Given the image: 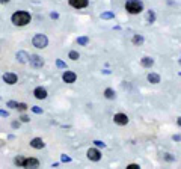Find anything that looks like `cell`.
<instances>
[{"label":"cell","mask_w":181,"mask_h":169,"mask_svg":"<svg viewBox=\"0 0 181 169\" xmlns=\"http://www.w3.org/2000/svg\"><path fill=\"white\" fill-rule=\"evenodd\" d=\"M30 20H32V17H30V14L26 12V11H17V12H14L12 17H11V21H12L15 26H26V24L30 23Z\"/></svg>","instance_id":"1"},{"label":"cell","mask_w":181,"mask_h":169,"mask_svg":"<svg viewBox=\"0 0 181 169\" xmlns=\"http://www.w3.org/2000/svg\"><path fill=\"white\" fill-rule=\"evenodd\" d=\"M125 9L130 14H140L143 11V3L140 0H127L125 2Z\"/></svg>","instance_id":"2"},{"label":"cell","mask_w":181,"mask_h":169,"mask_svg":"<svg viewBox=\"0 0 181 169\" xmlns=\"http://www.w3.org/2000/svg\"><path fill=\"white\" fill-rule=\"evenodd\" d=\"M32 44H33V47H36V48H45L47 44H48V40H47V36L43 35V33H36V35L33 36V40H32Z\"/></svg>","instance_id":"3"},{"label":"cell","mask_w":181,"mask_h":169,"mask_svg":"<svg viewBox=\"0 0 181 169\" xmlns=\"http://www.w3.org/2000/svg\"><path fill=\"white\" fill-rule=\"evenodd\" d=\"M29 62H30V67H32V68H43V67H44V59H43L41 56H38V54L30 56Z\"/></svg>","instance_id":"4"},{"label":"cell","mask_w":181,"mask_h":169,"mask_svg":"<svg viewBox=\"0 0 181 169\" xmlns=\"http://www.w3.org/2000/svg\"><path fill=\"white\" fill-rule=\"evenodd\" d=\"M113 121H115V124H118V126H127V124H128V116H127L125 113H116V115L113 116Z\"/></svg>","instance_id":"5"},{"label":"cell","mask_w":181,"mask_h":169,"mask_svg":"<svg viewBox=\"0 0 181 169\" xmlns=\"http://www.w3.org/2000/svg\"><path fill=\"white\" fill-rule=\"evenodd\" d=\"M76 79H77V76H76V73H73V71H65V73L62 74V80H63L65 83H74Z\"/></svg>","instance_id":"6"},{"label":"cell","mask_w":181,"mask_h":169,"mask_svg":"<svg viewBox=\"0 0 181 169\" xmlns=\"http://www.w3.org/2000/svg\"><path fill=\"white\" fill-rule=\"evenodd\" d=\"M38 166H39V160L33 159V157L24 159V162H23V168H38Z\"/></svg>","instance_id":"7"},{"label":"cell","mask_w":181,"mask_h":169,"mask_svg":"<svg viewBox=\"0 0 181 169\" xmlns=\"http://www.w3.org/2000/svg\"><path fill=\"white\" fill-rule=\"evenodd\" d=\"M17 80H18V77L14 74V73H5L3 74V82L8 84H15L17 83Z\"/></svg>","instance_id":"8"},{"label":"cell","mask_w":181,"mask_h":169,"mask_svg":"<svg viewBox=\"0 0 181 169\" xmlns=\"http://www.w3.org/2000/svg\"><path fill=\"white\" fill-rule=\"evenodd\" d=\"M68 2L76 9H82V8H86L89 5V0H68Z\"/></svg>","instance_id":"9"},{"label":"cell","mask_w":181,"mask_h":169,"mask_svg":"<svg viewBox=\"0 0 181 169\" xmlns=\"http://www.w3.org/2000/svg\"><path fill=\"white\" fill-rule=\"evenodd\" d=\"M88 159L92 160V162H98L101 159V153L97 148H90L89 151H88Z\"/></svg>","instance_id":"10"},{"label":"cell","mask_w":181,"mask_h":169,"mask_svg":"<svg viewBox=\"0 0 181 169\" xmlns=\"http://www.w3.org/2000/svg\"><path fill=\"white\" fill-rule=\"evenodd\" d=\"M30 147L35 148V150H43V148L45 147V143H44V140H43L41 137H35V139L30 140Z\"/></svg>","instance_id":"11"},{"label":"cell","mask_w":181,"mask_h":169,"mask_svg":"<svg viewBox=\"0 0 181 169\" xmlns=\"http://www.w3.org/2000/svg\"><path fill=\"white\" fill-rule=\"evenodd\" d=\"M140 65H142L143 68H151V67L154 65V59H152V57H148V56H143V57L140 59Z\"/></svg>","instance_id":"12"},{"label":"cell","mask_w":181,"mask_h":169,"mask_svg":"<svg viewBox=\"0 0 181 169\" xmlns=\"http://www.w3.org/2000/svg\"><path fill=\"white\" fill-rule=\"evenodd\" d=\"M33 95L38 98V100H44V98H47V91H45L44 88H36L35 91H33Z\"/></svg>","instance_id":"13"},{"label":"cell","mask_w":181,"mask_h":169,"mask_svg":"<svg viewBox=\"0 0 181 169\" xmlns=\"http://www.w3.org/2000/svg\"><path fill=\"white\" fill-rule=\"evenodd\" d=\"M17 59H18L21 64H26V62H29L30 56H29L26 51H18V53H17Z\"/></svg>","instance_id":"14"},{"label":"cell","mask_w":181,"mask_h":169,"mask_svg":"<svg viewBox=\"0 0 181 169\" xmlns=\"http://www.w3.org/2000/svg\"><path fill=\"white\" fill-rule=\"evenodd\" d=\"M146 79H148V82H149V83H152V84L160 83V76H159V74H155V73H149Z\"/></svg>","instance_id":"15"},{"label":"cell","mask_w":181,"mask_h":169,"mask_svg":"<svg viewBox=\"0 0 181 169\" xmlns=\"http://www.w3.org/2000/svg\"><path fill=\"white\" fill-rule=\"evenodd\" d=\"M104 97L109 98V100H113V98L116 97V94H115V91H113L112 88H107V89L104 91Z\"/></svg>","instance_id":"16"},{"label":"cell","mask_w":181,"mask_h":169,"mask_svg":"<svg viewBox=\"0 0 181 169\" xmlns=\"http://www.w3.org/2000/svg\"><path fill=\"white\" fill-rule=\"evenodd\" d=\"M146 20H148L149 23H154V21H155V14H154V11H148Z\"/></svg>","instance_id":"17"},{"label":"cell","mask_w":181,"mask_h":169,"mask_svg":"<svg viewBox=\"0 0 181 169\" xmlns=\"http://www.w3.org/2000/svg\"><path fill=\"white\" fill-rule=\"evenodd\" d=\"M77 42H79V45H86L89 42V38L88 36H80V38H77Z\"/></svg>","instance_id":"18"},{"label":"cell","mask_w":181,"mask_h":169,"mask_svg":"<svg viewBox=\"0 0 181 169\" xmlns=\"http://www.w3.org/2000/svg\"><path fill=\"white\" fill-rule=\"evenodd\" d=\"M101 18L103 20H110V18H115V14L113 12H104V14H101Z\"/></svg>","instance_id":"19"},{"label":"cell","mask_w":181,"mask_h":169,"mask_svg":"<svg viewBox=\"0 0 181 169\" xmlns=\"http://www.w3.org/2000/svg\"><path fill=\"white\" fill-rule=\"evenodd\" d=\"M142 42H143V36H142V35H135V38H133V44H136V45L139 44V45H140Z\"/></svg>","instance_id":"20"},{"label":"cell","mask_w":181,"mask_h":169,"mask_svg":"<svg viewBox=\"0 0 181 169\" xmlns=\"http://www.w3.org/2000/svg\"><path fill=\"white\" fill-rule=\"evenodd\" d=\"M17 109H18L20 112H24V110H27V104H26V103H18V104H17Z\"/></svg>","instance_id":"21"},{"label":"cell","mask_w":181,"mask_h":169,"mask_svg":"<svg viewBox=\"0 0 181 169\" xmlns=\"http://www.w3.org/2000/svg\"><path fill=\"white\" fill-rule=\"evenodd\" d=\"M79 57H80V56H79L77 51H70V59H71V60H77Z\"/></svg>","instance_id":"22"},{"label":"cell","mask_w":181,"mask_h":169,"mask_svg":"<svg viewBox=\"0 0 181 169\" xmlns=\"http://www.w3.org/2000/svg\"><path fill=\"white\" fill-rule=\"evenodd\" d=\"M30 110H32L33 113H36V115H41V113H43V109H41V107H38V106H33V107H30Z\"/></svg>","instance_id":"23"},{"label":"cell","mask_w":181,"mask_h":169,"mask_svg":"<svg viewBox=\"0 0 181 169\" xmlns=\"http://www.w3.org/2000/svg\"><path fill=\"white\" fill-rule=\"evenodd\" d=\"M56 65H57L59 68H65V70H67V64H65L63 60H60V59H57V60H56Z\"/></svg>","instance_id":"24"},{"label":"cell","mask_w":181,"mask_h":169,"mask_svg":"<svg viewBox=\"0 0 181 169\" xmlns=\"http://www.w3.org/2000/svg\"><path fill=\"white\" fill-rule=\"evenodd\" d=\"M17 104H18L17 101H8V103H6V106L11 107V109H17Z\"/></svg>","instance_id":"25"},{"label":"cell","mask_w":181,"mask_h":169,"mask_svg":"<svg viewBox=\"0 0 181 169\" xmlns=\"http://www.w3.org/2000/svg\"><path fill=\"white\" fill-rule=\"evenodd\" d=\"M60 160H62L63 163H70V162H71V157H68L67 154H62V157H60Z\"/></svg>","instance_id":"26"},{"label":"cell","mask_w":181,"mask_h":169,"mask_svg":"<svg viewBox=\"0 0 181 169\" xmlns=\"http://www.w3.org/2000/svg\"><path fill=\"white\" fill-rule=\"evenodd\" d=\"M20 119H21V122H29V121H30V118H29L27 115H21Z\"/></svg>","instance_id":"27"},{"label":"cell","mask_w":181,"mask_h":169,"mask_svg":"<svg viewBox=\"0 0 181 169\" xmlns=\"http://www.w3.org/2000/svg\"><path fill=\"white\" fill-rule=\"evenodd\" d=\"M0 116L2 118H8L9 116V112L8 110H0Z\"/></svg>","instance_id":"28"},{"label":"cell","mask_w":181,"mask_h":169,"mask_svg":"<svg viewBox=\"0 0 181 169\" xmlns=\"http://www.w3.org/2000/svg\"><path fill=\"white\" fill-rule=\"evenodd\" d=\"M94 143H95L97 147H103V148L106 147V143H104V142H101V140H94Z\"/></svg>","instance_id":"29"},{"label":"cell","mask_w":181,"mask_h":169,"mask_svg":"<svg viewBox=\"0 0 181 169\" xmlns=\"http://www.w3.org/2000/svg\"><path fill=\"white\" fill-rule=\"evenodd\" d=\"M140 168V166H139V165H136V163H131V165H128V166H127V169H139Z\"/></svg>","instance_id":"30"},{"label":"cell","mask_w":181,"mask_h":169,"mask_svg":"<svg viewBox=\"0 0 181 169\" xmlns=\"http://www.w3.org/2000/svg\"><path fill=\"white\" fill-rule=\"evenodd\" d=\"M172 139H174L175 142H180V140H181V136H180V134H174V136H172Z\"/></svg>","instance_id":"31"},{"label":"cell","mask_w":181,"mask_h":169,"mask_svg":"<svg viewBox=\"0 0 181 169\" xmlns=\"http://www.w3.org/2000/svg\"><path fill=\"white\" fill-rule=\"evenodd\" d=\"M50 17H51L53 20H56V18H59V14H57V12H51V14H50Z\"/></svg>","instance_id":"32"},{"label":"cell","mask_w":181,"mask_h":169,"mask_svg":"<svg viewBox=\"0 0 181 169\" xmlns=\"http://www.w3.org/2000/svg\"><path fill=\"white\" fill-rule=\"evenodd\" d=\"M165 159H166L168 162H172V160H174V157H171V154H165Z\"/></svg>","instance_id":"33"},{"label":"cell","mask_w":181,"mask_h":169,"mask_svg":"<svg viewBox=\"0 0 181 169\" xmlns=\"http://www.w3.org/2000/svg\"><path fill=\"white\" fill-rule=\"evenodd\" d=\"M18 127H20V122H17V121L12 122V128H18Z\"/></svg>","instance_id":"34"},{"label":"cell","mask_w":181,"mask_h":169,"mask_svg":"<svg viewBox=\"0 0 181 169\" xmlns=\"http://www.w3.org/2000/svg\"><path fill=\"white\" fill-rule=\"evenodd\" d=\"M8 2H11V0H0V3H8Z\"/></svg>","instance_id":"35"},{"label":"cell","mask_w":181,"mask_h":169,"mask_svg":"<svg viewBox=\"0 0 181 169\" xmlns=\"http://www.w3.org/2000/svg\"><path fill=\"white\" fill-rule=\"evenodd\" d=\"M177 122H178V126L181 127V116H180V118H178V121H177Z\"/></svg>","instance_id":"36"},{"label":"cell","mask_w":181,"mask_h":169,"mask_svg":"<svg viewBox=\"0 0 181 169\" xmlns=\"http://www.w3.org/2000/svg\"><path fill=\"white\" fill-rule=\"evenodd\" d=\"M180 76H181V73H180Z\"/></svg>","instance_id":"37"}]
</instances>
